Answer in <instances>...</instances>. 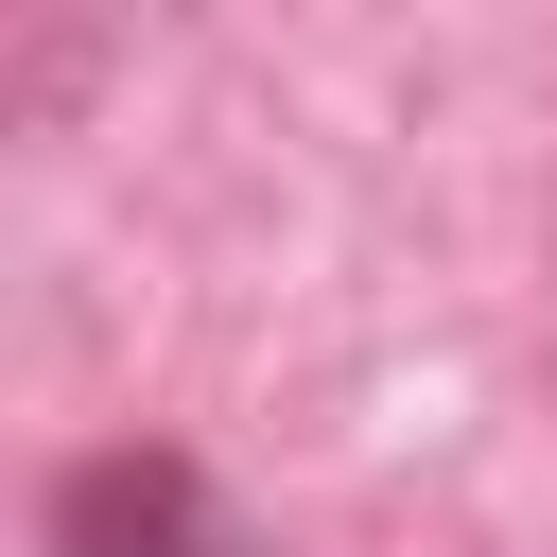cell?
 <instances>
[{"label":"cell","instance_id":"6da1fadb","mask_svg":"<svg viewBox=\"0 0 557 557\" xmlns=\"http://www.w3.org/2000/svg\"><path fill=\"white\" fill-rule=\"evenodd\" d=\"M52 557H278V540L209 487V453H174V435H104V453L52 470Z\"/></svg>","mask_w":557,"mask_h":557}]
</instances>
